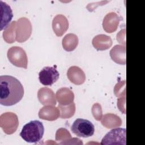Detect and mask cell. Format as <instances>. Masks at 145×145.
Returning a JSON list of instances; mask_svg holds the SVG:
<instances>
[{"label":"cell","instance_id":"obj_1","mask_svg":"<svg viewBox=\"0 0 145 145\" xmlns=\"http://www.w3.org/2000/svg\"><path fill=\"white\" fill-rule=\"evenodd\" d=\"M24 88L20 82L11 75L0 76V104L12 106L19 103L23 97Z\"/></svg>","mask_w":145,"mask_h":145},{"label":"cell","instance_id":"obj_2","mask_svg":"<svg viewBox=\"0 0 145 145\" xmlns=\"http://www.w3.org/2000/svg\"><path fill=\"white\" fill-rule=\"evenodd\" d=\"M44 133V127L42 123L38 120H33L24 125L20 136L27 142L36 143L41 140Z\"/></svg>","mask_w":145,"mask_h":145},{"label":"cell","instance_id":"obj_3","mask_svg":"<svg viewBox=\"0 0 145 145\" xmlns=\"http://www.w3.org/2000/svg\"><path fill=\"white\" fill-rule=\"evenodd\" d=\"M71 131L79 137L88 138L92 136L95 132L93 124L88 120L76 119L71 127Z\"/></svg>","mask_w":145,"mask_h":145},{"label":"cell","instance_id":"obj_4","mask_svg":"<svg viewBox=\"0 0 145 145\" xmlns=\"http://www.w3.org/2000/svg\"><path fill=\"white\" fill-rule=\"evenodd\" d=\"M126 129L115 128L102 139L101 144H126Z\"/></svg>","mask_w":145,"mask_h":145},{"label":"cell","instance_id":"obj_5","mask_svg":"<svg viewBox=\"0 0 145 145\" xmlns=\"http://www.w3.org/2000/svg\"><path fill=\"white\" fill-rule=\"evenodd\" d=\"M9 61L14 65L26 69L27 58L24 50L20 47L12 46L7 51Z\"/></svg>","mask_w":145,"mask_h":145},{"label":"cell","instance_id":"obj_6","mask_svg":"<svg viewBox=\"0 0 145 145\" xmlns=\"http://www.w3.org/2000/svg\"><path fill=\"white\" fill-rule=\"evenodd\" d=\"M18 125L17 116L14 113L7 112L0 116V126L4 133L11 134L14 133Z\"/></svg>","mask_w":145,"mask_h":145},{"label":"cell","instance_id":"obj_7","mask_svg":"<svg viewBox=\"0 0 145 145\" xmlns=\"http://www.w3.org/2000/svg\"><path fill=\"white\" fill-rule=\"evenodd\" d=\"M59 76V74L55 67H44L39 74L40 82L44 86H52Z\"/></svg>","mask_w":145,"mask_h":145},{"label":"cell","instance_id":"obj_8","mask_svg":"<svg viewBox=\"0 0 145 145\" xmlns=\"http://www.w3.org/2000/svg\"><path fill=\"white\" fill-rule=\"evenodd\" d=\"M1 7V28L0 30L6 29L9 25L13 17V14L10 6L6 2L0 1Z\"/></svg>","mask_w":145,"mask_h":145},{"label":"cell","instance_id":"obj_9","mask_svg":"<svg viewBox=\"0 0 145 145\" xmlns=\"http://www.w3.org/2000/svg\"><path fill=\"white\" fill-rule=\"evenodd\" d=\"M53 29L57 36L62 35L68 27V23L66 18L62 15H57L53 20Z\"/></svg>","mask_w":145,"mask_h":145},{"label":"cell","instance_id":"obj_10","mask_svg":"<svg viewBox=\"0 0 145 145\" xmlns=\"http://www.w3.org/2000/svg\"><path fill=\"white\" fill-rule=\"evenodd\" d=\"M67 76L70 80L75 84H79L77 77H80L84 79V74L83 72L77 67H71L67 72Z\"/></svg>","mask_w":145,"mask_h":145},{"label":"cell","instance_id":"obj_11","mask_svg":"<svg viewBox=\"0 0 145 145\" xmlns=\"http://www.w3.org/2000/svg\"><path fill=\"white\" fill-rule=\"evenodd\" d=\"M76 37V36L72 34H69L66 36L65 37V40L68 41L66 43H63V46L64 48L68 51L72 50L76 47L78 44V39L72 41Z\"/></svg>","mask_w":145,"mask_h":145}]
</instances>
